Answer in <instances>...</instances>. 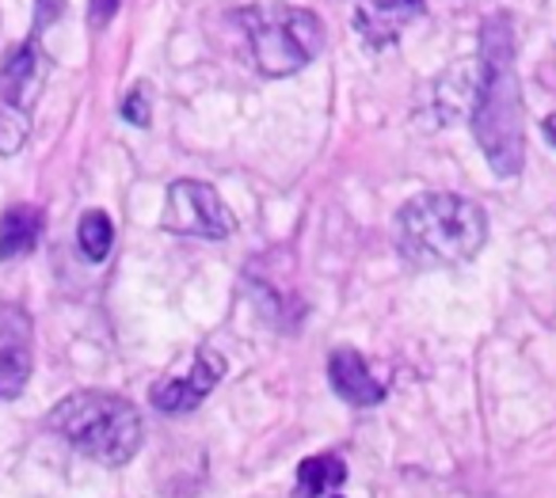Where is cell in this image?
<instances>
[{
	"label": "cell",
	"instance_id": "6da1fadb",
	"mask_svg": "<svg viewBox=\"0 0 556 498\" xmlns=\"http://www.w3.org/2000/svg\"><path fill=\"white\" fill-rule=\"evenodd\" d=\"M480 88L472 107V133L495 176L510 179L522 171L526 130H522V85L515 73V35L507 16H495L480 31Z\"/></svg>",
	"mask_w": 556,
	"mask_h": 498
},
{
	"label": "cell",
	"instance_id": "8fae6325",
	"mask_svg": "<svg viewBox=\"0 0 556 498\" xmlns=\"http://www.w3.org/2000/svg\"><path fill=\"white\" fill-rule=\"evenodd\" d=\"M42 237V209L35 206H9L0 214V263L20 259L35 252Z\"/></svg>",
	"mask_w": 556,
	"mask_h": 498
},
{
	"label": "cell",
	"instance_id": "4fadbf2b",
	"mask_svg": "<svg viewBox=\"0 0 556 498\" xmlns=\"http://www.w3.org/2000/svg\"><path fill=\"white\" fill-rule=\"evenodd\" d=\"M77 244H80V252H85V259H92V263L108 259L111 244H115V225H111V217L103 214V209H88V214L80 217Z\"/></svg>",
	"mask_w": 556,
	"mask_h": 498
},
{
	"label": "cell",
	"instance_id": "277c9868",
	"mask_svg": "<svg viewBox=\"0 0 556 498\" xmlns=\"http://www.w3.org/2000/svg\"><path fill=\"white\" fill-rule=\"evenodd\" d=\"M248 50L263 77H290L325 50V24L317 12L294 4H252L237 12Z\"/></svg>",
	"mask_w": 556,
	"mask_h": 498
},
{
	"label": "cell",
	"instance_id": "5bb4252c",
	"mask_svg": "<svg viewBox=\"0 0 556 498\" xmlns=\"http://www.w3.org/2000/svg\"><path fill=\"white\" fill-rule=\"evenodd\" d=\"M123 118H130L134 126H149V111H146V88H134L123 100Z\"/></svg>",
	"mask_w": 556,
	"mask_h": 498
},
{
	"label": "cell",
	"instance_id": "7c38bea8",
	"mask_svg": "<svg viewBox=\"0 0 556 498\" xmlns=\"http://www.w3.org/2000/svg\"><path fill=\"white\" fill-rule=\"evenodd\" d=\"M343 480H348V464H343L336 452H317V457L298 464L294 498H320V495H328V490L343 487Z\"/></svg>",
	"mask_w": 556,
	"mask_h": 498
},
{
	"label": "cell",
	"instance_id": "ba28073f",
	"mask_svg": "<svg viewBox=\"0 0 556 498\" xmlns=\"http://www.w3.org/2000/svg\"><path fill=\"white\" fill-rule=\"evenodd\" d=\"M225 376V358L214 350H199L194 354V369L187 376H176V381L161 384L153 392V407L164 414H184L191 407H199L210 392L217 388V381Z\"/></svg>",
	"mask_w": 556,
	"mask_h": 498
},
{
	"label": "cell",
	"instance_id": "9c48e42d",
	"mask_svg": "<svg viewBox=\"0 0 556 498\" xmlns=\"http://www.w3.org/2000/svg\"><path fill=\"white\" fill-rule=\"evenodd\" d=\"M328 376H332L336 396H343L351 407L381 404V396H386V388L374 381L366 358L358 350H351V346H340V350H332V358H328Z\"/></svg>",
	"mask_w": 556,
	"mask_h": 498
},
{
	"label": "cell",
	"instance_id": "52a82bcc",
	"mask_svg": "<svg viewBox=\"0 0 556 498\" xmlns=\"http://www.w3.org/2000/svg\"><path fill=\"white\" fill-rule=\"evenodd\" d=\"M31 323L20 308H0V399H16L31 381Z\"/></svg>",
	"mask_w": 556,
	"mask_h": 498
},
{
	"label": "cell",
	"instance_id": "3957f363",
	"mask_svg": "<svg viewBox=\"0 0 556 498\" xmlns=\"http://www.w3.org/2000/svg\"><path fill=\"white\" fill-rule=\"evenodd\" d=\"M50 426L77 452L118 468L141 445V414L115 392H73L50 411Z\"/></svg>",
	"mask_w": 556,
	"mask_h": 498
},
{
	"label": "cell",
	"instance_id": "2e32d148",
	"mask_svg": "<svg viewBox=\"0 0 556 498\" xmlns=\"http://www.w3.org/2000/svg\"><path fill=\"white\" fill-rule=\"evenodd\" d=\"M118 4H123V0H88V20H92V27L111 24V16L118 12Z\"/></svg>",
	"mask_w": 556,
	"mask_h": 498
},
{
	"label": "cell",
	"instance_id": "e0dca14e",
	"mask_svg": "<svg viewBox=\"0 0 556 498\" xmlns=\"http://www.w3.org/2000/svg\"><path fill=\"white\" fill-rule=\"evenodd\" d=\"M541 130H545V138H548V141H553V145H556V115H548L545 123H541Z\"/></svg>",
	"mask_w": 556,
	"mask_h": 498
},
{
	"label": "cell",
	"instance_id": "5b68a950",
	"mask_svg": "<svg viewBox=\"0 0 556 498\" xmlns=\"http://www.w3.org/2000/svg\"><path fill=\"white\" fill-rule=\"evenodd\" d=\"M47 54L42 35L31 31L24 47H16L0 65V153L12 156L27 141L31 130V107L39 103L42 80H47Z\"/></svg>",
	"mask_w": 556,
	"mask_h": 498
},
{
	"label": "cell",
	"instance_id": "30bf717a",
	"mask_svg": "<svg viewBox=\"0 0 556 498\" xmlns=\"http://www.w3.org/2000/svg\"><path fill=\"white\" fill-rule=\"evenodd\" d=\"M416 16H424V0H370L366 9H358V31L374 47H389L404 27Z\"/></svg>",
	"mask_w": 556,
	"mask_h": 498
},
{
	"label": "cell",
	"instance_id": "8992f818",
	"mask_svg": "<svg viewBox=\"0 0 556 498\" xmlns=\"http://www.w3.org/2000/svg\"><path fill=\"white\" fill-rule=\"evenodd\" d=\"M161 225L164 232L199 240H225L237 232V217L225 206V199L199 179H179L168 187V209H164Z\"/></svg>",
	"mask_w": 556,
	"mask_h": 498
},
{
	"label": "cell",
	"instance_id": "9a60e30c",
	"mask_svg": "<svg viewBox=\"0 0 556 498\" xmlns=\"http://www.w3.org/2000/svg\"><path fill=\"white\" fill-rule=\"evenodd\" d=\"M62 12H65V0H35V31L42 35Z\"/></svg>",
	"mask_w": 556,
	"mask_h": 498
},
{
	"label": "cell",
	"instance_id": "7a4b0ae2",
	"mask_svg": "<svg viewBox=\"0 0 556 498\" xmlns=\"http://www.w3.org/2000/svg\"><path fill=\"white\" fill-rule=\"evenodd\" d=\"M484 240V209L462 194H419L396 217V244L419 267H462Z\"/></svg>",
	"mask_w": 556,
	"mask_h": 498
}]
</instances>
